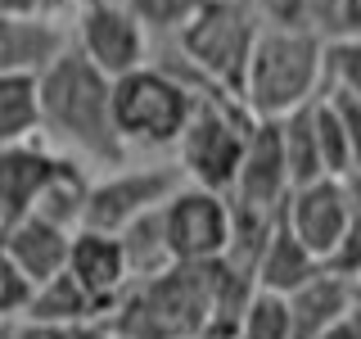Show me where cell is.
Masks as SVG:
<instances>
[{
    "instance_id": "1",
    "label": "cell",
    "mask_w": 361,
    "mask_h": 339,
    "mask_svg": "<svg viewBox=\"0 0 361 339\" xmlns=\"http://www.w3.org/2000/svg\"><path fill=\"white\" fill-rule=\"evenodd\" d=\"M41 86V141L59 145L68 158L95 167H122L127 145L113 127V82L86 59L77 45L37 77Z\"/></svg>"
},
{
    "instance_id": "2",
    "label": "cell",
    "mask_w": 361,
    "mask_h": 339,
    "mask_svg": "<svg viewBox=\"0 0 361 339\" xmlns=\"http://www.w3.org/2000/svg\"><path fill=\"white\" fill-rule=\"evenodd\" d=\"M325 95V41L307 28H262L244 64L240 105L253 118H285Z\"/></svg>"
},
{
    "instance_id": "3",
    "label": "cell",
    "mask_w": 361,
    "mask_h": 339,
    "mask_svg": "<svg viewBox=\"0 0 361 339\" xmlns=\"http://www.w3.org/2000/svg\"><path fill=\"white\" fill-rule=\"evenodd\" d=\"M257 32H262V18H257L253 0H203L199 14L176 32V45L199 86L240 100L244 64L253 54Z\"/></svg>"
},
{
    "instance_id": "4",
    "label": "cell",
    "mask_w": 361,
    "mask_h": 339,
    "mask_svg": "<svg viewBox=\"0 0 361 339\" xmlns=\"http://www.w3.org/2000/svg\"><path fill=\"white\" fill-rule=\"evenodd\" d=\"M195 109V86H185L172 68L140 64L113 77V127L127 150H167L180 141Z\"/></svg>"
},
{
    "instance_id": "5",
    "label": "cell",
    "mask_w": 361,
    "mask_h": 339,
    "mask_svg": "<svg viewBox=\"0 0 361 339\" xmlns=\"http://www.w3.org/2000/svg\"><path fill=\"white\" fill-rule=\"evenodd\" d=\"M248 127H253V113L235 95L212 86L195 90V109H190V122L176 141V163L190 186H208L226 195L235 181V167H240Z\"/></svg>"
},
{
    "instance_id": "6",
    "label": "cell",
    "mask_w": 361,
    "mask_h": 339,
    "mask_svg": "<svg viewBox=\"0 0 361 339\" xmlns=\"http://www.w3.org/2000/svg\"><path fill=\"white\" fill-rule=\"evenodd\" d=\"M163 226L176 267H217L235 240L231 199L221 190L190 186V181L163 203Z\"/></svg>"
},
{
    "instance_id": "7",
    "label": "cell",
    "mask_w": 361,
    "mask_h": 339,
    "mask_svg": "<svg viewBox=\"0 0 361 339\" xmlns=\"http://www.w3.org/2000/svg\"><path fill=\"white\" fill-rule=\"evenodd\" d=\"M185 186V172L180 163H149V167H109V177H95L90 181V195H86V222L90 231H109L118 235L122 226L140 213L158 208Z\"/></svg>"
},
{
    "instance_id": "8",
    "label": "cell",
    "mask_w": 361,
    "mask_h": 339,
    "mask_svg": "<svg viewBox=\"0 0 361 339\" xmlns=\"http://www.w3.org/2000/svg\"><path fill=\"white\" fill-rule=\"evenodd\" d=\"M289 190L293 186H289V167H285V145H280V122L276 118H253L226 199H231L235 213L276 222L280 213H285Z\"/></svg>"
},
{
    "instance_id": "9",
    "label": "cell",
    "mask_w": 361,
    "mask_h": 339,
    "mask_svg": "<svg viewBox=\"0 0 361 339\" xmlns=\"http://www.w3.org/2000/svg\"><path fill=\"white\" fill-rule=\"evenodd\" d=\"M280 222H285L293 240H298L316 263H321V258L361 222V199L353 195L348 181L316 177V181H307V186H293L289 190Z\"/></svg>"
},
{
    "instance_id": "10",
    "label": "cell",
    "mask_w": 361,
    "mask_h": 339,
    "mask_svg": "<svg viewBox=\"0 0 361 339\" xmlns=\"http://www.w3.org/2000/svg\"><path fill=\"white\" fill-rule=\"evenodd\" d=\"M73 45L109 77V82L122 77V73H131V68H140V64H149V32L140 28V18H135L122 0H104V5L77 9Z\"/></svg>"
},
{
    "instance_id": "11",
    "label": "cell",
    "mask_w": 361,
    "mask_h": 339,
    "mask_svg": "<svg viewBox=\"0 0 361 339\" xmlns=\"http://www.w3.org/2000/svg\"><path fill=\"white\" fill-rule=\"evenodd\" d=\"M73 45L54 14H0V73L41 77Z\"/></svg>"
},
{
    "instance_id": "12",
    "label": "cell",
    "mask_w": 361,
    "mask_h": 339,
    "mask_svg": "<svg viewBox=\"0 0 361 339\" xmlns=\"http://www.w3.org/2000/svg\"><path fill=\"white\" fill-rule=\"evenodd\" d=\"M63 271L90 294V299H95V308H104V303L122 299V294H127V285H131L127 258H122L118 235L90 231V226H77V231H73V244H68V267H63Z\"/></svg>"
},
{
    "instance_id": "13",
    "label": "cell",
    "mask_w": 361,
    "mask_h": 339,
    "mask_svg": "<svg viewBox=\"0 0 361 339\" xmlns=\"http://www.w3.org/2000/svg\"><path fill=\"white\" fill-rule=\"evenodd\" d=\"M59 150L41 141H18V145H0V222H18L32 213L41 186L50 181V172L59 167Z\"/></svg>"
},
{
    "instance_id": "14",
    "label": "cell",
    "mask_w": 361,
    "mask_h": 339,
    "mask_svg": "<svg viewBox=\"0 0 361 339\" xmlns=\"http://www.w3.org/2000/svg\"><path fill=\"white\" fill-rule=\"evenodd\" d=\"M68 244H73V231H63V226L45 218H32V213L5 226V258L27 276V285L59 276L68 267Z\"/></svg>"
},
{
    "instance_id": "15",
    "label": "cell",
    "mask_w": 361,
    "mask_h": 339,
    "mask_svg": "<svg viewBox=\"0 0 361 339\" xmlns=\"http://www.w3.org/2000/svg\"><path fill=\"white\" fill-rule=\"evenodd\" d=\"M289 299V316H293V339H316L330 326H338L348 316V303H353V280L334 276V271H316L307 285H298Z\"/></svg>"
},
{
    "instance_id": "16",
    "label": "cell",
    "mask_w": 361,
    "mask_h": 339,
    "mask_svg": "<svg viewBox=\"0 0 361 339\" xmlns=\"http://www.w3.org/2000/svg\"><path fill=\"white\" fill-rule=\"evenodd\" d=\"M316 271H321V263H316L307 249L293 240L285 222H276V226H271V235L262 240V249H257L253 271H248V276H253V285H257V290L293 294L298 285H307Z\"/></svg>"
},
{
    "instance_id": "17",
    "label": "cell",
    "mask_w": 361,
    "mask_h": 339,
    "mask_svg": "<svg viewBox=\"0 0 361 339\" xmlns=\"http://www.w3.org/2000/svg\"><path fill=\"white\" fill-rule=\"evenodd\" d=\"M118 244H122V258H127V276L131 280H154L163 271L176 267L172 249H167V226H163V203L140 218H131L127 226L118 231Z\"/></svg>"
},
{
    "instance_id": "18",
    "label": "cell",
    "mask_w": 361,
    "mask_h": 339,
    "mask_svg": "<svg viewBox=\"0 0 361 339\" xmlns=\"http://www.w3.org/2000/svg\"><path fill=\"white\" fill-rule=\"evenodd\" d=\"M86 195H90V177L82 172L77 158H59V167L50 172V181L41 186L37 203H32V218H45L63 231H77L86 222Z\"/></svg>"
},
{
    "instance_id": "19",
    "label": "cell",
    "mask_w": 361,
    "mask_h": 339,
    "mask_svg": "<svg viewBox=\"0 0 361 339\" xmlns=\"http://www.w3.org/2000/svg\"><path fill=\"white\" fill-rule=\"evenodd\" d=\"M41 136V86L27 73H0V145Z\"/></svg>"
},
{
    "instance_id": "20",
    "label": "cell",
    "mask_w": 361,
    "mask_h": 339,
    "mask_svg": "<svg viewBox=\"0 0 361 339\" xmlns=\"http://www.w3.org/2000/svg\"><path fill=\"white\" fill-rule=\"evenodd\" d=\"M23 312H27L32 321H45V326H68V321H77V316L95 312V299H90L68 271H59V276L32 285L27 308H23Z\"/></svg>"
},
{
    "instance_id": "21",
    "label": "cell",
    "mask_w": 361,
    "mask_h": 339,
    "mask_svg": "<svg viewBox=\"0 0 361 339\" xmlns=\"http://www.w3.org/2000/svg\"><path fill=\"white\" fill-rule=\"evenodd\" d=\"M280 122V145H285V167H289V186H307V181L325 177L321 150H316V127H312V105L285 113Z\"/></svg>"
},
{
    "instance_id": "22",
    "label": "cell",
    "mask_w": 361,
    "mask_h": 339,
    "mask_svg": "<svg viewBox=\"0 0 361 339\" xmlns=\"http://www.w3.org/2000/svg\"><path fill=\"white\" fill-rule=\"evenodd\" d=\"M240 339H293V316H289V299L285 294L257 290L244 299L240 321H235Z\"/></svg>"
},
{
    "instance_id": "23",
    "label": "cell",
    "mask_w": 361,
    "mask_h": 339,
    "mask_svg": "<svg viewBox=\"0 0 361 339\" xmlns=\"http://www.w3.org/2000/svg\"><path fill=\"white\" fill-rule=\"evenodd\" d=\"M312 127H316V150H321V167L325 177H348V131L343 118H338V105L330 95L312 100Z\"/></svg>"
},
{
    "instance_id": "24",
    "label": "cell",
    "mask_w": 361,
    "mask_h": 339,
    "mask_svg": "<svg viewBox=\"0 0 361 339\" xmlns=\"http://www.w3.org/2000/svg\"><path fill=\"white\" fill-rule=\"evenodd\" d=\"M325 90L361 100V37L325 41Z\"/></svg>"
},
{
    "instance_id": "25",
    "label": "cell",
    "mask_w": 361,
    "mask_h": 339,
    "mask_svg": "<svg viewBox=\"0 0 361 339\" xmlns=\"http://www.w3.org/2000/svg\"><path fill=\"white\" fill-rule=\"evenodd\" d=\"M122 5L140 18L145 32H167V37H176V32L199 14L203 0H122Z\"/></svg>"
},
{
    "instance_id": "26",
    "label": "cell",
    "mask_w": 361,
    "mask_h": 339,
    "mask_svg": "<svg viewBox=\"0 0 361 339\" xmlns=\"http://www.w3.org/2000/svg\"><path fill=\"white\" fill-rule=\"evenodd\" d=\"M325 95L338 105V118H343V131H348V186L353 195L361 199V100L353 95H338V90H325Z\"/></svg>"
},
{
    "instance_id": "27",
    "label": "cell",
    "mask_w": 361,
    "mask_h": 339,
    "mask_svg": "<svg viewBox=\"0 0 361 339\" xmlns=\"http://www.w3.org/2000/svg\"><path fill=\"white\" fill-rule=\"evenodd\" d=\"M27 294H32V285H27V276L5 258V249H0V316H9V312H23L27 308Z\"/></svg>"
},
{
    "instance_id": "28",
    "label": "cell",
    "mask_w": 361,
    "mask_h": 339,
    "mask_svg": "<svg viewBox=\"0 0 361 339\" xmlns=\"http://www.w3.org/2000/svg\"><path fill=\"white\" fill-rule=\"evenodd\" d=\"M262 28H307V0H253Z\"/></svg>"
},
{
    "instance_id": "29",
    "label": "cell",
    "mask_w": 361,
    "mask_h": 339,
    "mask_svg": "<svg viewBox=\"0 0 361 339\" xmlns=\"http://www.w3.org/2000/svg\"><path fill=\"white\" fill-rule=\"evenodd\" d=\"M316 339H361V331H357V326L343 316L338 326H330V331H325V335H316Z\"/></svg>"
},
{
    "instance_id": "30",
    "label": "cell",
    "mask_w": 361,
    "mask_h": 339,
    "mask_svg": "<svg viewBox=\"0 0 361 339\" xmlns=\"http://www.w3.org/2000/svg\"><path fill=\"white\" fill-rule=\"evenodd\" d=\"M73 5H77V9H82V5H104V0H73Z\"/></svg>"
},
{
    "instance_id": "31",
    "label": "cell",
    "mask_w": 361,
    "mask_h": 339,
    "mask_svg": "<svg viewBox=\"0 0 361 339\" xmlns=\"http://www.w3.org/2000/svg\"><path fill=\"white\" fill-rule=\"evenodd\" d=\"M0 249H5V222H0Z\"/></svg>"
}]
</instances>
